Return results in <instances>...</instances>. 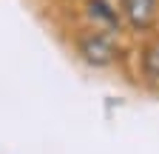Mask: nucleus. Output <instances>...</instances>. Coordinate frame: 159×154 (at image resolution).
<instances>
[{"label": "nucleus", "instance_id": "1", "mask_svg": "<svg viewBox=\"0 0 159 154\" xmlns=\"http://www.w3.org/2000/svg\"><path fill=\"white\" fill-rule=\"evenodd\" d=\"M125 31H105V29H91L85 26L83 31L74 34V54L83 60L88 69L108 71L128 60V46L122 40Z\"/></svg>", "mask_w": 159, "mask_h": 154}, {"label": "nucleus", "instance_id": "2", "mask_svg": "<svg viewBox=\"0 0 159 154\" xmlns=\"http://www.w3.org/2000/svg\"><path fill=\"white\" fill-rule=\"evenodd\" d=\"M125 31L145 40L159 31V0H116Z\"/></svg>", "mask_w": 159, "mask_h": 154}, {"label": "nucleus", "instance_id": "3", "mask_svg": "<svg viewBox=\"0 0 159 154\" xmlns=\"http://www.w3.org/2000/svg\"><path fill=\"white\" fill-rule=\"evenodd\" d=\"M134 77L142 91L159 97V34L139 40L134 49Z\"/></svg>", "mask_w": 159, "mask_h": 154}, {"label": "nucleus", "instance_id": "4", "mask_svg": "<svg viewBox=\"0 0 159 154\" xmlns=\"http://www.w3.org/2000/svg\"><path fill=\"white\" fill-rule=\"evenodd\" d=\"M85 20L91 29H105V31H125L119 3L114 0H88L85 3Z\"/></svg>", "mask_w": 159, "mask_h": 154}, {"label": "nucleus", "instance_id": "5", "mask_svg": "<svg viewBox=\"0 0 159 154\" xmlns=\"http://www.w3.org/2000/svg\"><path fill=\"white\" fill-rule=\"evenodd\" d=\"M156 34H159V31H156Z\"/></svg>", "mask_w": 159, "mask_h": 154}]
</instances>
